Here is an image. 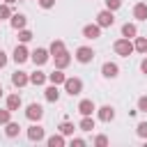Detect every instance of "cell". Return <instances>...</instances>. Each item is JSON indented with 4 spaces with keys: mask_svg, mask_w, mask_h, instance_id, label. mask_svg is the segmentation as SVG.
<instances>
[{
    "mask_svg": "<svg viewBox=\"0 0 147 147\" xmlns=\"http://www.w3.org/2000/svg\"><path fill=\"white\" fill-rule=\"evenodd\" d=\"M133 51H136V48H133V41H131V39L124 37V39H117V41H115V53H117V55L129 57Z\"/></svg>",
    "mask_w": 147,
    "mask_h": 147,
    "instance_id": "cell-1",
    "label": "cell"
},
{
    "mask_svg": "<svg viewBox=\"0 0 147 147\" xmlns=\"http://www.w3.org/2000/svg\"><path fill=\"white\" fill-rule=\"evenodd\" d=\"M64 90H67V94H71V96L80 94V90H83V80H80V78H67V80H64Z\"/></svg>",
    "mask_w": 147,
    "mask_h": 147,
    "instance_id": "cell-2",
    "label": "cell"
},
{
    "mask_svg": "<svg viewBox=\"0 0 147 147\" xmlns=\"http://www.w3.org/2000/svg\"><path fill=\"white\" fill-rule=\"evenodd\" d=\"M96 23H99L101 28H110V25L115 23L113 9H103V11H99V14H96Z\"/></svg>",
    "mask_w": 147,
    "mask_h": 147,
    "instance_id": "cell-3",
    "label": "cell"
},
{
    "mask_svg": "<svg viewBox=\"0 0 147 147\" xmlns=\"http://www.w3.org/2000/svg\"><path fill=\"white\" fill-rule=\"evenodd\" d=\"M76 60H78V62H83V64H87V62H92V60H94V51H92L90 46H80V48L76 51Z\"/></svg>",
    "mask_w": 147,
    "mask_h": 147,
    "instance_id": "cell-4",
    "label": "cell"
},
{
    "mask_svg": "<svg viewBox=\"0 0 147 147\" xmlns=\"http://www.w3.org/2000/svg\"><path fill=\"white\" fill-rule=\"evenodd\" d=\"M25 115H28V119L39 122V119L44 117V108H41L39 103H30V106H28V110H25Z\"/></svg>",
    "mask_w": 147,
    "mask_h": 147,
    "instance_id": "cell-5",
    "label": "cell"
},
{
    "mask_svg": "<svg viewBox=\"0 0 147 147\" xmlns=\"http://www.w3.org/2000/svg\"><path fill=\"white\" fill-rule=\"evenodd\" d=\"M83 34H85V39H99L101 37V25L99 23H90V25L83 28Z\"/></svg>",
    "mask_w": 147,
    "mask_h": 147,
    "instance_id": "cell-6",
    "label": "cell"
},
{
    "mask_svg": "<svg viewBox=\"0 0 147 147\" xmlns=\"http://www.w3.org/2000/svg\"><path fill=\"white\" fill-rule=\"evenodd\" d=\"M11 57H14V62H16V64H23V62L30 57V53H28V48L21 44V46H16V48H14V55H11Z\"/></svg>",
    "mask_w": 147,
    "mask_h": 147,
    "instance_id": "cell-7",
    "label": "cell"
},
{
    "mask_svg": "<svg viewBox=\"0 0 147 147\" xmlns=\"http://www.w3.org/2000/svg\"><path fill=\"white\" fill-rule=\"evenodd\" d=\"M30 57H32V62H34V64H39V67H41V64H44V62L51 57V51H46V48H37V51H34Z\"/></svg>",
    "mask_w": 147,
    "mask_h": 147,
    "instance_id": "cell-8",
    "label": "cell"
},
{
    "mask_svg": "<svg viewBox=\"0 0 147 147\" xmlns=\"http://www.w3.org/2000/svg\"><path fill=\"white\" fill-rule=\"evenodd\" d=\"M28 138H30L32 142H39V140H44V129H41L39 124H32V126L28 129Z\"/></svg>",
    "mask_w": 147,
    "mask_h": 147,
    "instance_id": "cell-9",
    "label": "cell"
},
{
    "mask_svg": "<svg viewBox=\"0 0 147 147\" xmlns=\"http://www.w3.org/2000/svg\"><path fill=\"white\" fill-rule=\"evenodd\" d=\"M101 74H103L106 78H115V76L119 74V67H117L115 62H106V64L101 67Z\"/></svg>",
    "mask_w": 147,
    "mask_h": 147,
    "instance_id": "cell-10",
    "label": "cell"
},
{
    "mask_svg": "<svg viewBox=\"0 0 147 147\" xmlns=\"http://www.w3.org/2000/svg\"><path fill=\"white\" fill-rule=\"evenodd\" d=\"M9 23H11V28H14V30H23V28H25V23H28V18H25L23 14H11Z\"/></svg>",
    "mask_w": 147,
    "mask_h": 147,
    "instance_id": "cell-11",
    "label": "cell"
},
{
    "mask_svg": "<svg viewBox=\"0 0 147 147\" xmlns=\"http://www.w3.org/2000/svg\"><path fill=\"white\" fill-rule=\"evenodd\" d=\"M11 83H14L16 87H23V85H28V83H30V76H28L25 71H16V74L11 76Z\"/></svg>",
    "mask_w": 147,
    "mask_h": 147,
    "instance_id": "cell-12",
    "label": "cell"
},
{
    "mask_svg": "<svg viewBox=\"0 0 147 147\" xmlns=\"http://www.w3.org/2000/svg\"><path fill=\"white\" fill-rule=\"evenodd\" d=\"M94 110H96V106H94L90 99H83V101L78 103V113H80V115H92Z\"/></svg>",
    "mask_w": 147,
    "mask_h": 147,
    "instance_id": "cell-13",
    "label": "cell"
},
{
    "mask_svg": "<svg viewBox=\"0 0 147 147\" xmlns=\"http://www.w3.org/2000/svg\"><path fill=\"white\" fill-rule=\"evenodd\" d=\"M48 80H51L53 85H64V80H67V76L62 74V69H55L53 74H48Z\"/></svg>",
    "mask_w": 147,
    "mask_h": 147,
    "instance_id": "cell-14",
    "label": "cell"
},
{
    "mask_svg": "<svg viewBox=\"0 0 147 147\" xmlns=\"http://www.w3.org/2000/svg\"><path fill=\"white\" fill-rule=\"evenodd\" d=\"M113 117H115V110H113L110 106H101V108H99V119H101V122H110Z\"/></svg>",
    "mask_w": 147,
    "mask_h": 147,
    "instance_id": "cell-15",
    "label": "cell"
},
{
    "mask_svg": "<svg viewBox=\"0 0 147 147\" xmlns=\"http://www.w3.org/2000/svg\"><path fill=\"white\" fill-rule=\"evenodd\" d=\"M133 16H136L138 21H147V5H145V2H138V5L133 7Z\"/></svg>",
    "mask_w": 147,
    "mask_h": 147,
    "instance_id": "cell-16",
    "label": "cell"
},
{
    "mask_svg": "<svg viewBox=\"0 0 147 147\" xmlns=\"http://www.w3.org/2000/svg\"><path fill=\"white\" fill-rule=\"evenodd\" d=\"M48 51H51V55H53V57H57V55H62V53H64L67 48H64V41L55 39V41L51 44V48H48Z\"/></svg>",
    "mask_w": 147,
    "mask_h": 147,
    "instance_id": "cell-17",
    "label": "cell"
},
{
    "mask_svg": "<svg viewBox=\"0 0 147 147\" xmlns=\"http://www.w3.org/2000/svg\"><path fill=\"white\" fill-rule=\"evenodd\" d=\"M122 34H124L126 39L136 37V34H138V28H136V23H124V25H122Z\"/></svg>",
    "mask_w": 147,
    "mask_h": 147,
    "instance_id": "cell-18",
    "label": "cell"
},
{
    "mask_svg": "<svg viewBox=\"0 0 147 147\" xmlns=\"http://www.w3.org/2000/svg\"><path fill=\"white\" fill-rule=\"evenodd\" d=\"M44 96H46V101H57V99H60L57 85H51V87H46V90H44Z\"/></svg>",
    "mask_w": 147,
    "mask_h": 147,
    "instance_id": "cell-19",
    "label": "cell"
},
{
    "mask_svg": "<svg viewBox=\"0 0 147 147\" xmlns=\"http://www.w3.org/2000/svg\"><path fill=\"white\" fill-rule=\"evenodd\" d=\"M7 108H9L11 113L18 110V108H21V96H18V94H9V96H7Z\"/></svg>",
    "mask_w": 147,
    "mask_h": 147,
    "instance_id": "cell-20",
    "label": "cell"
},
{
    "mask_svg": "<svg viewBox=\"0 0 147 147\" xmlns=\"http://www.w3.org/2000/svg\"><path fill=\"white\" fill-rule=\"evenodd\" d=\"M78 129H80V131H92V129H94V119H92V115H83Z\"/></svg>",
    "mask_w": 147,
    "mask_h": 147,
    "instance_id": "cell-21",
    "label": "cell"
},
{
    "mask_svg": "<svg viewBox=\"0 0 147 147\" xmlns=\"http://www.w3.org/2000/svg\"><path fill=\"white\" fill-rule=\"evenodd\" d=\"M18 131H21V126H18L16 122H11V119H9V122L5 124V133H7L9 138H16V136H18Z\"/></svg>",
    "mask_w": 147,
    "mask_h": 147,
    "instance_id": "cell-22",
    "label": "cell"
},
{
    "mask_svg": "<svg viewBox=\"0 0 147 147\" xmlns=\"http://www.w3.org/2000/svg\"><path fill=\"white\" fill-rule=\"evenodd\" d=\"M69 62H71V55H69L67 51H64L62 55H57V57H55V67H57V69H64Z\"/></svg>",
    "mask_w": 147,
    "mask_h": 147,
    "instance_id": "cell-23",
    "label": "cell"
},
{
    "mask_svg": "<svg viewBox=\"0 0 147 147\" xmlns=\"http://www.w3.org/2000/svg\"><path fill=\"white\" fill-rule=\"evenodd\" d=\"M46 80H48V76H46V74H41V71L30 74V83H32V85H44Z\"/></svg>",
    "mask_w": 147,
    "mask_h": 147,
    "instance_id": "cell-24",
    "label": "cell"
},
{
    "mask_svg": "<svg viewBox=\"0 0 147 147\" xmlns=\"http://www.w3.org/2000/svg\"><path fill=\"white\" fill-rule=\"evenodd\" d=\"M133 48H136L138 53H147V37H136Z\"/></svg>",
    "mask_w": 147,
    "mask_h": 147,
    "instance_id": "cell-25",
    "label": "cell"
},
{
    "mask_svg": "<svg viewBox=\"0 0 147 147\" xmlns=\"http://www.w3.org/2000/svg\"><path fill=\"white\" fill-rule=\"evenodd\" d=\"M46 142H48V147H62L64 145V138L62 136H51Z\"/></svg>",
    "mask_w": 147,
    "mask_h": 147,
    "instance_id": "cell-26",
    "label": "cell"
},
{
    "mask_svg": "<svg viewBox=\"0 0 147 147\" xmlns=\"http://www.w3.org/2000/svg\"><path fill=\"white\" fill-rule=\"evenodd\" d=\"M60 133H62V136H71V133H74V124H71V122H62V124H60Z\"/></svg>",
    "mask_w": 147,
    "mask_h": 147,
    "instance_id": "cell-27",
    "label": "cell"
},
{
    "mask_svg": "<svg viewBox=\"0 0 147 147\" xmlns=\"http://www.w3.org/2000/svg\"><path fill=\"white\" fill-rule=\"evenodd\" d=\"M5 18H11V9H9V5L5 2V5H0V21H5Z\"/></svg>",
    "mask_w": 147,
    "mask_h": 147,
    "instance_id": "cell-28",
    "label": "cell"
},
{
    "mask_svg": "<svg viewBox=\"0 0 147 147\" xmlns=\"http://www.w3.org/2000/svg\"><path fill=\"white\" fill-rule=\"evenodd\" d=\"M18 39H21V44H25V41H30V39H32V32H30V30H25V28H23V30H18Z\"/></svg>",
    "mask_w": 147,
    "mask_h": 147,
    "instance_id": "cell-29",
    "label": "cell"
},
{
    "mask_svg": "<svg viewBox=\"0 0 147 147\" xmlns=\"http://www.w3.org/2000/svg\"><path fill=\"white\" fill-rule=\"evenodd\" d=\"M9 119H11V110L9 108H2L0 110V124H7Z\"/></svg>",
    "mask_w": 147,
    "mask_h": 147,
    "instance_id": "cell-30",
    "label": "cell"
},
{
    "mask_svg": "<svg viewBox=\"0 0 147 147\" xmlns=\"http://www.w3.org/2000/svg\"><path fill=\"white\" fill-rule=\"evenodd\" d=\"M136 133H138L140 138H147V122H140L138 129H136Z\"/></svg>",
    "mask_w": 147,
    "mask_h": 147,
    "instance_id": "cell-31",
    "label": "cell"
},
{
    "mask_svg": "<svg viewBox=\"0 0 147 147\" xmlns=\"http://www.w3.org/2000/svg\"><path fill=\"white\" fill-rule=\"evenodd\" d=\"M106 7L115 11V9H119V7H122V0H106Z\"/></svg>",
    "mask_w": 147,
    "mask_h": 147,
    "instance_id": "cell-32",
    "label": "cell"
},
{
    "mask_svg": "<svg viewBox=\"0 0 147 147\" xmlns=\"http://www.w3.org/2000/svg\"><path fill=\"white\" fill-rule=\"evenodd\" d=\"M94 145H99V147H106V145H108V138H106V136H96V138H94Z\"/></svg>",
    "mask_w": 147,
    "mask_h": 147,
    "instance_id": "cell-33",
    "label": "cell"
},
{
    "mask_svg": "<svg viewBox=\"0 0 147 147\" xmlns=\"http://www.w3.org/2000/svg\"><path fill=\"white\" fill-rule=\"evenodd\" d=\"M138 110L147 113V96H140V99H138Z\"/></svg>",
    "mask_w": 147,
    "mask_h": 147,
    "instance_id": "cell-34",
    "label": "cell"
},
{
    "mask_svg": "<svg viewBox=\"0 0 147 147\" xmlns=\"http://www.w3.org/2000/svg\"><path fill=\"white\" fill-rule=\"evenodd\" d=\"M39 5H41L44 9H51V7L55 5V0H39Z\"/></svg>",
    "mask_w": 147,
    "mask_h": 147,
    "instance_id": "cell-35",
    "label": "cell"
},
{
    "mask_svg": "<svg viewBox=\"0 0 147 147\" xmlns=\"http://www.w3.org/2000/svg\"><path fill=\"white\" fill-rule=\"evenodd\" d=\"M5 64H7V55H5V51L0 48V69H2Z\"/></svg>",
    "mask_w": 147,
    "mask_h": 147,
    "instance_id": "cell-36",
    "label": "cell"
},
{
    "mask_svg": "<svg viewBox=\"0 0 147 147\" xmlns=\"http://www.w3.org/2000/svg\"><path fill=\"white\" fill-rule=\"evenodd\" d=\"M71 145H76V147H80V145H85V140H83V138H74V140H71Z\"/></svg>",
    "mask_w": 147,
    "mask_h": 147,
    "instance_id": "cell-37",
    "label": "cell"
},
{
    "mask_svg": "<svg viewBox=\"0 0 147 147\" xmlns=\"http://www.w3.org/2000/svg\"><path fill=\"white\" fill-rule=\"evenodd\" d=\"M140 69H142V74H147V57L142 60V64H140Z\"/></svg>",
    "mask_w": 147,
    "mask_h": 147,
    "instance_id": "cell-38",
    "label": "cell"
},
{
    "mask_svg": "<svg viewBox=\"0 0 147 147\" xmlns=\"http://www.w3.org/2000/svg\"><path fill=\"white\" fill-rule=\"evenodd\" d=\"M5 2H7V5H14V2H16V0H5Z\"/></svg>",
    "mask_w": 147,
    "mask_h": 147,
    "instance_id": "cell-39",
    "label": "cell"
},
{
    "mask_svg": "<svg viewBox=\"0 0 147 147\" xmlns=\"http://www.w3.org/2000/svg\"><path fill=\"white\" fill-rule=\"evenodd\" d=\"M0 96H2V85H0Z\"/></svg>",
    "mask_w": 147,
    "mask_h": 147,
    "instance_id": "cell-40",
    "label": "cell"
}]
</instances>
